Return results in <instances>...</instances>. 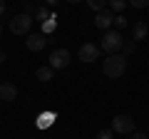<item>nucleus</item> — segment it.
Wrapping results in <instances>:
<instances>
[{
    "mask_svg": "<svg viewBox=\"0 0 149 139\" xmlns=\"http://www.w3.org/2000/svg\"><path fill=\"white\" fill-rule=\"evenodd\" d=\"M127 72V57L124 55H107L102 62V75L109 80H119Z\"/></svg>",
    "mask_w": 149,
    "mask_h": 139,
    "instance_id": "1",
    "label": "nucleus"
},
{
    "mask_svg": "<svg viewBox=\"0 0 149 139\" xmlns=\"http://www.w3.org/2000/svg\"><path fill=\"white\" fill-rule=\"evenodd\" d=\"M122 45H124V40H122V35H119L117 30H104L100 50H104L107 55H117L119 50H122Z\"/></svg>",
    "mask_w": 149,
    "mask_h": 139,
    "instance_id": "2",
    "label": "nucleus"
},
{
    "mask_svg": "<svg viewBox=\"0 0 149 139\" xmlns=\"http://www.w3.org/2000/svg\"><path fill=\"white\" fill-rule=\"evenodd\" d=\"M30 27H32V17L27 13H20L10 20V32L13 35H30Z\"/></svg>",
    "mask_w": 149,
    "mask_h": 139,
    "instance_id": "3",
    "label": "nucleus"
},
{
    "mask_svg": "<svg viewBox=\"0 0 149 139\" xmlns=\"http://www.w3.org/2000/svg\"><path fill=\"white\" fill-rule=\"evenodd\" d=\"M112 132L117 134H132L134 132V119L129 114H117V117L112 119Z\"/></svg>",
    "mask_w": 149,
    "mask_h": 139,
    "instance_id": "4",
    "label": "nucleus"
},
{
    "mask_svg": "<svg viewBox=\"0 0 149 139\" xmlns=\"http://www.w3.org/2000/svg\"><path fill=\"white\" fill-rule=\"evenodd\" d=\"M67 65H70V52L65 47L55 50V52L50 55V67H52V70H65Z\"/></svg>",
    "mask_w": 149,
    "mask_h": 139,
    "instance_id": "5",
    "label": "nucleus"
},
{
    "mask_svg": "<svg viewBox=\"0 0 149 139\" xmlns=\"http://www.w3.org/2000/svg\"><path fill=\"white\" fill-rule=\"evenodd\" d=\"M100 45H95V42H85L80 47V60L82 62H95V60H100Z\"/></svg>",
    "mask_w": 149,
    "mask_h": 139,
    "instance_id": "6",
    "label": "nucleus"
},
{
    "mask_svg": "<svg viewBox=\"0 0 149 139\" xmlns=\"http://www.w3.org/2000/svg\"><path fill=\"white\" fill-rule=\"evenodd\" d=\"M25 45H27V50H32V52H40V50L47 45V38H45V32H32V35L25 38Z\"/></svg>",
    "mask_w": 149,
    "mask_h": 139,
    "instance_id": "7",
    "label": "nucleus"
},
{
    "mask_svg": "<svg viewBox=\"0 0 149 139\" xmlns=\"http://www.w3.org/2000/svg\"><path fill=\"white\" fill-rule=\"evenodd\" d=\"M112 20H114L112 10H107V8H104V10H100V13H97V17H95V25L100 27V30H107V27L112 25Z\"/></svg>",
    "mask_w": 149,
    "mask_h": 139,
    "instance_id": "8",
    "label": "nucleus"
},
{
    "mask_svg": "<svg viewBox=\"0 0 149 139\" xmlns=\"http://www.w3.org/2000/svg\"><path fill=\"white\" fill-rule=\"evenodd\" d=\"M0 99H5V102L17 99V87L13 85V82H3V85H0Z\"/></svg>",
    "mask_w": 149,
    "mask_h": 139,
    "instance_id": "9",
    "label": "nucleus"
},
{
    "mask_svg": "<svg viewBox=\"0 0 149 139\" xmlns=\"http://www.w3.org/2000/svg\"><path fill=\"white\" fill-rule=\"evenodd\" d=\"M147 35H149V27H147V22H144V20H139V22H134V25H132V40H134V42H142Z\"/></svg>",
    "mask_w": 149,
    "mask_h": 139,
    "instance_id": "10",
    "label": "nucleus"
},
{
    "mask_svg": "<svg viewBox=\"0 0 149 139\" xmlns=\"http://www.w3.org/2000/svg\"><path fill=\"white\" fill-rule=\"evenodd\" d=\"M35 77H37L40 82H50V80L55 77V70H52V67H37V70H35Z\"/></svg>",
    "mask_w": 149,
    "mask_h": 139,
    "instance_id": "11",
    "label": "nucleus"
},
{
    "mask_svg": "<svg viewBox=\"0 0 149 139\" xmlns=\"http://www.w3.org/2000/svg\"><path fill=\"white\" fill-rule=\"evenodd\" d=\"M107 5H109V10L114 13V10H124V5H127V0H107Z\"/></svg>",
    "mask_w": 149,
    "mask_h": 139,
    "instance_id": "12",
    "label": "nucleus"
},
{
    "mask_svg": "<svg viewBox=\"0 0 149 139\" xmlns=\"http://www.w3.org/2000/svg\"><path fill=\"white\" fill-rule=\"evenodd\" d=\"M87 5H90L95 13H100V10H104V8H107V0H87Z\"/></svg>",
    "mask_w": 149,
    "mask_h": 139,
    "instance_id": "13",
    "label": "nucleus"
},
{
    "mask_svg": "<svg viewBox=\"0 0 149 139\" xmlns=\"http://www.w3.org/2000/svg\"><path fill=\"white\" fill-rule=\"evenodd\" d=\"M112 25L117 27V32H119V30H122L124 25H127V17H124V15H114V20H112Z\"/></svg>",
    "mask_w": 149,
    "mask_h": 139,
    "instance_id": "14",
    "label": "nucleus"
},
{
    "mask_svg": "<svg viewBox=\"0 0 149 139\" xmlns=\"http://www.w3.org/2000/svg\"><path fill=\"white\" fill-rule=\"evenodd\" d=\"M35 15H37V20H50V13H47V8H37V13H35Z\"/></svg>",
    "mask_w": 149,
    "mask_h": 139,
    "instance_id": "15",
    "label": "nucleus"
},
{
    "mask_svg": "<svg viewBox=\"0 0 149 139\" xmlns=\"http://www.w3.org/2000/svg\"><path fill=\"white\" fill-rule=\"evenodd\" d=\"M112 137H114L112 129H100V132H97V139H112Z\"/></svg>",
    "mask_w": 149,
    "mask_h": 139,
    "instance_id": "16",
    "label": "nucleus"
},
{
    "mask_svg": "<svg viewBox=\"0 0 149 139\" xmlns=\"http://www.w3.org/2000/svg\"><path fill=\"white\" fill-rule=\"evenodd\" d=\"M127 3H129L132 8H144V5L149 3V0H127Z\"/></svg>",
    "mask_w": 149,
    "mask_h": 139,
    "instance_id": "17",
    "label": "nucleus"
},
{
    "mask_svg": "<svg viewBox=\"0 0 149 139\" xmlns=\"http://www.w3.org/2000/svg\"><path fill=\"white\" fill-rule=\"evenodd\" d=\"M122 47H124V45H122ZM134 47H137V42H129L127 47H124V55H132V52H134Z\"/></svg>",
    "mask_w": 149,
    "mask_h": 139,
    "instance_id": "18",
    "label": "nucleus"
},
{
    "mask_svg": "<svg viewBox=\"0 0 149 139\" xmlns=\"http://www.w3.org/2000/svg\"><path fill=\"white\" fill-rule=\"evenodd\" d=\"M42 30H45V32H50V30H55V20H47V22H45V27H42Z\"/></svg>",
    "mask_w": 149,
    "mask_h": 139,
    "instance_id": "19",
    "label": "nucleus"
},
{
    "mask_svg": "<svg viewBox=\"0 0 149 139\" xmlns=\"http://www.w3.org/2000/svg\"><path fill=\"white\" fill-rule=\"evenodd\" d=\"M129 139H149V137H144V134H139V132H132V134H129Z\"/></svg>",
    "mask_w": 149,
    "mask_h": 139,
    "instance_id": "20",
    "label": "nucleus"
},
{
    "mask_svg": "<svg viewBox=\"0 0 149 139\" xmlns=\"http://www.w3.org/2000/svg\"><path fill=\"white\" fill-rule=\"evenodd\" d=\"M5 15V0H0V17Z\"/></svg>",
    "mask_w": 149,
    "mask_h": 139,
    "instance_id": "21",
    "label": "nucleus"
},
{
    "mask_svg": "<svg viewBox=\"0 0 149 139\" xmlns=\"http://www.w3.org/2000/svg\"><path fill=\"white\" fill-rule=\"evenodd\" d=\"M5 60H8V57H5V52L0 50V65H5Z\"/></svg>",
    "mask_w": 149,
    "mask_h": 139,
    "instance_id": "22",
    "label": "nucleus"
},
{
    "mask_svg": "<svg viewBox=\"0 0 149 139\" xmlns=\"http://www.w3.org/2000/svg\"><path fill=\"white\" fill-rule=\"evenodd\" d=\"M45 3H47V5H57L60 0H45Z\"/></svg>",
    "mask_w": 149,
    "mask_h": 139,
    "instance_id": "23",
    "label": "nucleus"
},
{
    "mask_svg": "<svg viewBox=\"0 0 149 139\" xmlns=\"http://www.w3.org/2000/svg\"><path fill=\"white\" fill-rule=\"evenodd\" d=\"M67 3H70V5H77V3H80V0H67Z\"/></svg>",
    "mask_w": 149,
    "mask_h": 139,
    "instance_id": "24",
    "label": "nucleus"
},
{
    "mask_svg": "<svg viewBox=\"0 0 149 139\" xmlns=\"http://www.w3.org/2000/svg\"><path fill=\"white\" fill-rule=\"evenodd\" d=\"M0 35H3V25H0Z\"/></svg>",
    "mask_w": 149,
    "mask_h": 139,
    "instance_id": "25",
    "label": "nucleus"
}]
</instances>
